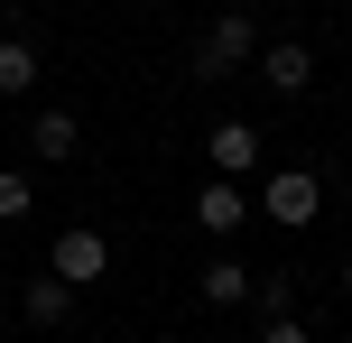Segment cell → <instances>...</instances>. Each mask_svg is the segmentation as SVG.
<instances>
[{
  "label": "cell",
  "instance_id": "6da1fadb",
  "mask_svg": "<svg viewBox=\"0 0 352 343\" xmlns=\"http://www.w3.org/2000/svg\"><path fill=\"white\" fill-rule=\"evenodd\" d=\"M260 214L287 223V232H306V223L324 214V177H316V167H269V177H260Z\"/></svg>",
  "mask_w": 352,
  "mask_h": 343
},
{
  "label": "cell",
  "instance_id": "7a4b0ae2",
  "mask_svg": "<svg viewBox=\"0 0 352 343\" xmlns=\"http://www.w3.org/2000/svg\"><path fill=\"white\" fill-rule=\"evenodd\" d=\"M47 269L65 278L74 297H84V288H102V278H111V241L93 232V223H65V232L47 241Z\"/></svg>",
  "mask_w": 352,
  "mask_h": 343
},
{
  "label": "cell",
  "instance_id": "3957f363",
  "mask_svg": "<svg viewBox=\"0 0 352 343\" xmlns=\"http://www.w3.org/2000/svg\"><path fill=\"white\" fill-rule=\"evenodd\" d=\"M260 56V28H250V10H223L204 37H195V74H232V65H250Z\"/></svg>",
  "mask_w": 352,
  "mask_h": 343
},
{
  "label": "cell",
  "instance_id": "277c9868",
  "mask_svg": "<svg viewBox=\"0 0 352 343\" xmlns=\"http://www.w3.org/2000/svg\"><path fill=\"white\" fill-rule=\"evenodd\" d=\"M250 65H260V84L278 93V102H306V93H316V56H306V37H287V47H260Z\"/></svg>",
  "mask_w": 352,
  "mask_h": 343
},
{
  "label": "cell",
  "instance_id": "5b68a950",
  "mask_svg": "<svg viewBox=\"0 0 352 343\" xmlns=\"http://www.w3.org/2000/svg\"><path fill=\"white\" fill-rule=\"evenodd\" d=\"M74 148H84V130H74V111H65V102H47V111H37V121H28V158L65 167Z\"/></svg>",
  "mask_w": 352,
  "mask_h": 343
},
{
  "label": "cell",
  "instance_id": "8992f818",
  "mask_svg": "<svg viewBox=\"0 0 352 343\" xmlns=\"http://www.w3.org/2000/svg\"><path fill=\"white\" fill-rule=\"evenodd\" d=\"M195 223H204L213 241H232V232H241V223H250V195H241V186H232V177H213L204 195H195Z\"/></svg>",
  "mask_w": 352,
  "mask_h": 343
},
{
  "label": "cell",
  "instance_id": "52a82bcc",
  "mask_svg": "<svg viewBox=\"0 0 352 343\" xmlns=\"http://www.w3.org/2000/svg\"><path fill=\"white\" fill-rule=\"evenodd\" d=\"M19 316H28V325H74V288H65V278H56V269H37L28 278V288H19Z\"/></svg>",
  "mask_w": 352,
  "mask_h": 343
},
{
  "label": "cell",
  "instance_id": "ba28073f",
  "mask_svg": "<svg viewBox=\"0 0 352 343\" xmlns=\"http://www.w3.org/2000/svg\"><path fill=\"white\" fill-rule=\"evenodd\" d=\"M213 167H223V177H250V167H260L269 158V148H260V130H250V121H213Z\"/></svg>",
  "mask_w": 352,
  "mask_h": 343
},
{
  "label": "cell",
  "instance_id": "9c48e42d",
  "mask_svg": "<svg viewBox=\"0 0 352 343\" xmlns=\"http://www.w3.org/2000/svg\"><path fill=\"white\" fill-rule=\"evenodd\" d=\"M195 297H204V307H250V269L241 260H213V269L195 278Z\"/></svg>",
  "mask_w": 352,
  "mask_h": 343
},
{
  "label": "cell",
  "instance_id": "30bf717a",
  "mask_svg": "<svg viewBox=\"0 0 352 343\" xmlns=\"http://www.w3.org/2000/svg\"><path fill=\"white\" fill-rule=\"evenodd\" d=\"M19 93H37V47L28 37H0V102H19Z\"/></svg>",
  "mask_w": 352,
  "mask_h": 343
},
{
  "label": "cell",
  "instance_id": "8fae6325",
  "mask_svg": "<svg viewBox=\"0 0 352 343\" xmlns=\"http://www.w3.org/2000/svg\"><path fill=\"white\" fill-rule=\"evenodd\" d=\"M250 307H260V325H269V316H297V278H287V269L250 278Z\"/></svg>",
  "mask_w": 352,
  "mask_h": 343
},
{
  "label": "cell",
  "instance_id": "7c38bea8",
  "mask_svg": "<svg viewBox=\"0 0 352 343\" xmlns=\"http://www.w3.org/2000/svg\"><path fill=\"white\" fill-rule=\"evenodd\" d=\"M37 214V186H28V167H0V223H28Z\"/></svg>",
  "mask_w": 352,
  "mask_h": 343
},
{
  "label": "cell",
  "instance_id": "4fadbf2b",
  "mask_svg": "<svg viewBox=\"0 0 352 343\" xmlns=\"http://www.w3.org/2000/svg\"><path fill=\"white\" fill-rule=\"evenodd\" d=\"M260 343H316V334H306L297 316H269V325H260Z\"/></svg>",
  "mask_w": 352,
  "mask_h": 343
},
{
  "label": "cell",
  "instance_id": "5bb4252c",
  "mask_svg": "<svg viewBox=\"0 0 352 343\" xmlns=\"http://www.w3.org/2000/svg\"><path fill=\"white\" fill-rule=\"evenodd\" d=\"M343 297H352V260H343Z\"/></svg>",
  "mask_w": 352,
  "mask_h": 343
}]
</instances>
